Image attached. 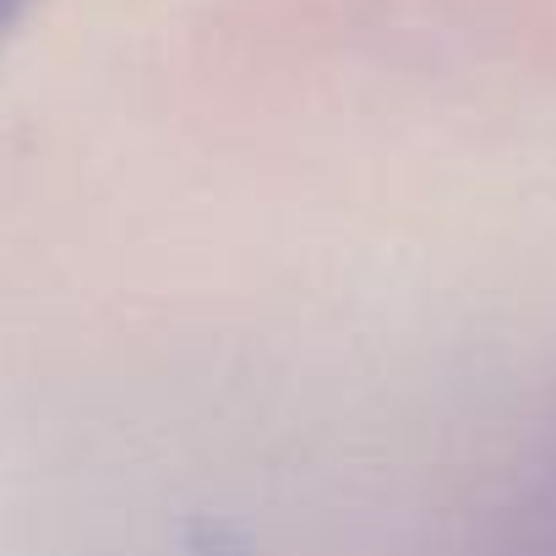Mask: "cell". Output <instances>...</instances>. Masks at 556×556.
<instances>
[{
    "mask_svg": "<svg viewBox=\"0 0 556 556\" xmlns=\"http://www.w3.org/2000/svg\"><path fill=\"white\" fill-rule=\"evenodd\" d=\"M39 7H45V0H0V50H7V39H12Z\"/></svg>",
    "mask_w": 556,
    "mask_h": 556,
    "instance_id": "1",
    "label": "cell"
}]
</instances>
